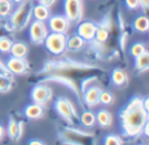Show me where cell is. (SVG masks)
I'll return each mask as SVG.
<instances>
[{
	"instance_id": "obj_1",
	"label": "cell",
	"mask_w": 149,
	"mask_h": 145,
	"mask_svg": "<svg viewBox=\"0 0 149 145\" xmlns=\"http://www.w3.org/2000/svg\"><path fill=\"white\" fill-rule=\"evenodd\" d=\"M149 115L143 107V98L139 96L131 98L119 114L122 132L126 137L137 138L148 120Z\"/></svg>"
},
{
	"instance_id": "obj_2",
	"label": "cell",
	"mask_w": 149,
	"mask_h": 145,
	"mask_svg": "<svg viewBox=\"0 0 149 145\" xmlns=\"http://www.w3.org/2000/svg\"><path fill=\"white\" fill-rule=\"evenodd\" d=\"M33 2L31 0H24L22 3L18 4V6L13 9L12 13L8 17V22L12 26L15 31H20L26 28L33 20Z\"/></svg>"
},
{
	"instance_id": "obj_3",
	"label": "cell",
	"mask_w": 149,
	"mask_h": 145,
	"mask_svg": "<svg viewBox=\"0 0 149 145\" xmlns=\"http://www.w3.org/2000/svg\"><path fill=\"white\" fill-rule=\"evenodd\" d=\"M54 108L57 114L68 124L69 126H74L76 124V121L78 120V115H77L76 109L74 105L69 100L68 98L60 96L55 100Z\"/></svg>"
},
{
	"instance_id": "obj_4",
	"label": "cell",
	"mask_w": 149,
	"mask_h": 145,
	"mask_svg": "<svg viewBox=\"0 0 149 145\" xmlns=\"http://www.w3.org/2000/svg\"><path fill=\"white\" fill-rule=\"evenodd\" d=\"M46 50L54 56H62L67 50V36L66 33H49L45 42H44Z\"/></svg>"
},
{
	"instance_id": "obj_5",
	"label": "cell",
	"mask_w": 149,
	"mask_h": 145,
	"mask_svg": "<svg viewBox=\"0 0 149 145\" xmlns=\"http://www.w3.org/2000/svg\"><path fill=\"white\" fill-rule=\"evenodd\" d=\"M49 35V28L46 22L33 20L31 22L30 29H29V37L33 44L35 45H42L45 42L47 36Z\"/></svg>"
},
{
	"instance_id": "obj_6",
	"label": "cell",
	"mask_w": 149,
	"mask_h": 145,
	"mask_svg": "<svg viewBox=\"0 0 149 145\" xmlns=\"http://www.w3.org/2000/svg\"><path fill=\"white\" fill-rule=\"evenodd\" d=\"M64 12L70 22H80L83 16L82 0H65Z\"/></svg>"
},
{
	"instance_id": "obj_7",
	"label": "cell",
	"mask_w": 149,
	"mask_h": 145,
	"mask_svg": "<svg viewBox=\"0 0 149 145\" xmlns=\"http://www.w3.org/2000/svg\"><path fill=\"white\" fill-rule=\"evenodd\" d=\"M52 96H53L52 88L43 82L35 85L31 90V98L33 102L42 106L48 104L52 100Z\"/></svg>"
},
{
	"instance_id": "obj_8",
	"label": "cell",
	"mask_w": 149,
	"mask_h": 145,
	"mask_svg": "<svg viewBox=\"0 0 149 145\" xmlns=\"http://www.w3.org/2000/svg\"><path fill=\"white\" fill-rule=\"evenodd\" d=\"M90 134L88 132H83L78 129L72 127L63 128L62 131L59 132V137L61 140L66 144H81L83 138L89 137Z\"/></svg>"
},
{
	"instance_id": "obj_9",
	"label": "cell",
	"mask_w": 149,
	"mask_h": 145,
	"mask_svg": "<svg viewBox=\"0 0 149 145\" xmlns=\"http://www.w3.org/2000/svg\"><path fill=\"white\" fill-rule=\"evenodd\" d=\"M5 66L10 74L16 75V76L26 74L30 70V63L26 58H17L11 56L7 59Z\"/></svg>"
},
{
	"instance_id": "obj_10",
	"label": "cell",
	"mask_w": 149,
	"mask_h": 145,
	"mask_svg": "<svg viewBox=\"0 0 149 145\" xmlns=\"http://www.w3.org/2000/svg\"><path fill=\"white\" fill-rule=\"evenodd\" d=\"M70 24L71 22L66 16L60 14L52 15L48 20V28L53 33H66L70 28Z\"/></svg>"
},
{
	"instance_id": "obj_11",
	"label": "cell",
	"mask_w": 149,
	"mask_h": 145,
	"mask_svg": "<svg viewBox=\"0 0 149 145\" xmlns=\"http://www.w3.org/2000/svg\"><path fill=\"white\" fill-rule=\"evenodd\" d=\"M24 132V122L20 120H16L14 117H11L8 121L7 125V133L8 137L14 142H17L22 139Z\"/></svg>"
},
{
	"instance_id": "obj_12",
	"label": "cell",
	"mask_w": 149,
	"mask_h": 145,
	"mask_svg": "<svg viewBox=\"0 0 149 145\" xmlns=\"http://www.w3.org/2000/svg\"><path fill=\"white\" fill-rule=\"evenodd\" d=\"M97 24L90 20L81 22L77 26V35L80 36L85 42H92L95 37Z\"/></svg>"
},
{
	"instance_id": "obj_13",
	"label": "cell",
	"mask_w": 149,
	"mask_h": 145,
	"mask_svg": "<svg viewBox=\"0 0 149 145\" xmlns=\"http://www.w3.org/2000/svg\"><path fill=\"white\" fill-rule=\"evenodd\" d=\"M102 88L96 86V85H91L88 88L82 92L83 94V102L88 108L95 107L100 104V96L102 92Z\"/></svg>"
},
{
	"instance_id": "obj_14",
	"label": "cell",
	"mask_w": 149,
	"mask_h": 145,
	"mask_svg": "<svg viewBox=\"0 0 149 145\" xmlns=\"http://www.w3.org/2000/svg\"><path fill=\"white\" fill-rule=\"evenodd\" d=\"M111 20L109 15H107L104 20H102L100 24H97V29H96L95 37H94V41L98 42L100 44H104L109 39V35H110V28H111Z\"/></svg>"
},
{
	"instance_id": "obj_15",
	"label": "cell",
	"mask_w": 149,
	"mask_h": 145,
	"mask_svg": "<svg viewBox=\"0 0 149 145\" xmlns=\"http://www.w3.org/2000/svg\"><path fill=\"white\" fill-rule=\"evenodd\" d=\"M24 114L26 118H28L29 120H38L44 116L45 109H44V106H42V105H39L37 102H33V104L28 105L24 108Z\"/></svg>"
},
{
	"instance_id": "obj_16",
	"label": "cell",
	"mask_w": 149,
	"mask_h": 145,
	"mask_svg": "<svg viewBox=\"0 0 149 145\" xmlns=\"http://www.w3.org/2000/svg\"><path fill=\"white\" fill-rule=\"evenodd\" d=\"M51 16V11H50V7L43 4L39 3L37 5L33 6V17L36 20H40V22H48V20Z\"/></svg>"
},
{
	"instance_id": "obj_17",
	"label": "cell",
	"mask_w": 149,
	"mask_h": 145,
	"mask_svg": "<svg viewBox=\"0 0 149 145\" xmlns=\"http://www.w3.org/2000/svg\"><path fill=\"white\" fill-rule=\"evenodd\" d=\"M14 84H15V80L12 74H10L9 72L0 74V92L1 93L9 92L13 88Z\"/></svg>"
},
{
	"instance_id": "obj_18",
	"label": "cell",
	"mask_w": 149,
	"mask_h": 145,
	"mask_svg": "<svg viewBox=\"0 0 149 145\" xmlns=\"http://www.w3.org/2000/svg\"><path fill=\"white\" fill-rule=\"evenodd\" d=\"M10 55L17 58H26L29 54V46L24 42H13Z\"/></svg>"
},
{
	"instance_id": "obj_19",
	"label": "cell",
	"mask_w": 149,
	"mask_h": 145,
	"mask_svg": "<svg viewBox=\"0 0 149 145\" xmlns=\"http://www.w3.org/2000/svg\"><path fill=\"white\" fill-rule=\"evenodd\" d=\"M86 42L76 33V35H73L71 37L67 38V50L69 51H80L83 47L85 46Z\"/></svg>"
},
{
	"instance_id": "obj_20",
	"label": "cell",
	"mask_w": 149,
	"mask_h": 145,
	"mask_svg": "<svg viewBox=\"0 0 149 145\" xmlns=\"http://www.w3.org/2000/svg\"><path fill=\"white\" fill-rule=\"evenodd\" d=\"M135 69L139 72L149 70V51L146 50L142 55L135 58Z\"/></svg>"
},
{
	"instance_id": "obj_21",
	"label": "cell",
	"mask_w": 149,
	"mask_h": 145,
	"mask_svg": "<svg viewBox=\"0 0 149 145\" xmlns=\"http://www.w3.org/2000/svg\"><path fill=\"white\" fill-rule=\"evenodd\" d=\"M96 123L100 126L102 128H108L111 126L113 122L112 114L107 110H100L95 115Z\"/></svg>"
},
{
	"instance_id": "obj_22",
	"label": "cell",
	"mask_w": 149,
	"mask_h": 145,
	"mask_svg": "<svg viewBox=\"0 0 149 145\" xmlns=\"http://www.w3.org/2000/svg\"><path fill=\"white\" fill-rule=\"evenodd\" d=\"M112 82L117 86H123L127 83L128 75L124 70L120 68H116L112 72Z\"/></svg>"
},
{
	"instance_id": "obj_23",
	"label": "cell",
	"mask_w": 149,
	"mask_h": 145,
	"mask_svg": "<svg viewBox=\"0 0 149 145\" xmlns=\"http://www.w3.org/2000/svg\"><path fill=\"white\" fill-rule=\"evenodd\" d=\"M133 28L138 33H146L149 31V17L146 15H140L134 20Z\"/></svg>"
},
{
	"instance_id": "obj_24",
	"label": "cell",
	"mask_w": 149,
	"mask_h": 145,
	"mask_svg": "<svg viewBox=\"0 0 149 145\" xmlns=\"http://www.w3.org/2000/svg\"><path fill=\"white\" fill-rule=\"evenodd\" d=\"M78 119L80 121V123L82 124V126L87 128L92 127L96 123L95 115L91 111H84V112H82V114L80 115V117Z\"/></svg>"
},
{
	"instance_id": "obj_25",
	"label": "cell",
	"mask_w": 149,
	"mask_h": 145,
	"mask_svg": "<svg viewBox=\"0 0 149 145\" xmlns=\"http://www.w3.org/2000/svg\"><path fill=\"white\" fill-rule=\"evenodd\" d=\"M13 11L11 0H0V18H8Z\"/></svg>"
},
{
	"instance_id": "obj_26",
	"label": "cell",
	"mask_w": 149,
	"mask_h": 145,
	"mask_svg": "<svg viewBox=\"0 0 149 145\" xmlns=\"http://www.w3.org/2000/svg\"><path fill=\"white\" fill-rule=\"evenodd\" d=\"M14 33L15 31L7 18H0V39L4 37H10Z\"/></svg>"
},
{
	"instance_id": "obj_27",
	"label": "cell",
	"mask_w": 149,
	"mask_h": 145,
	"mask_svg": "<svg viewBox=\"0 0 149 145\" xmlns=\"http://www.w3.org/2000/svg\"><path fill=\"white\" fill-rule=\"evenodd\" d=\"M13 41L10 37H4L0 39V52L1 53H9L11 50Z\"/></svg>"
},
{
	"instance_id": "obj_28",
	"label": "cell",
	"mask_w": 149,
	"mask_h": 145,
	"mask_svg": "<svg viewBox=\"0 0 149 145\" xmlns=\"http://www.w3.org/2000/svg\"><path fill=\"white\" fill-rule=\"evenodd\" d=\"M145 51H146V47L142 43L134 44V45L131 47V50H130V52H131V55L133 56L134 58H137L138 56L142 55V54H143Z\"/></svg>"
},
{
	"instance_id": "obj_29",
	"label": "cell",
	"mask_w": 149,
	"mask_h": 145,
	"mask_svg": "<svg viewBox=\"0 0 149 145\" xmlns=\"http://www.w3.org/2000/svg\"><path fill=\"white\" fill-rule=\"evenodd\" d=\"M104 143L106 145H122L124 143V141L120 136L111 134V135H108L104 138Z\"/></svg>"
},
{
	"instance_id": "obj_30",
	"label": "cell",
	"mask_w": 149,
	"mask_h": 145,
	"mask_svg": "<svg viewBox=\"0 0 149 145\" xmlns=\"http://www.w3.org/2000/svg\"><path fill=\"white\" fill-rule=\"evenodd\" d=\"M114 102V96H113L111 92L109 91H102L100 96V102L102 105H106V106H109V105L113 104Z\"/></svg>"
},
{
	"instance_id": "obj_31",
	"label": "cell",
	"mask_w": 149,
	"mask_h": 145,
	"mask_svg": "<svg viewBox=\"0 0 149 145\" xmlns=\"http://www.w3.org/2000/svg\"><path fill=\"white\" fill-rule=\"evenodd\" d=\"M96 77L95 76H92V77H88V78L84 79V80L81 82V85H80V91L81 93H82L83 91H84L86 88H88L89 86H91V85H93L92 83L94 82V81H96Z\"/></svg>"
},
{
	"instance_id": "obj_32",
	"label": "cell",
	"mask_w": 149,
	"mask_h": 145,
	"mask_svg": "<svg viewBox=\"0 0 149 145\" xmlns=\"http://www.w3.org/2000/svg\"><path fill=\"white\" fill-rule=\"evenodd\" d=\"M128 37H129V33L127 31H124L122 33V35L119 38V44H120V48H121L122 51H125L126 46L128 43Z\"/></svg>"
},
{
	"instance_id": "obj_33",
	"label": "cell",
	"mask_w": 149,
	"mask_h": 145,
	"mask_svg": "<svg viewBox=\"0 0 149 145\" xmlns=\"http://www.w3.org/2000/svg\"><path fill=\"white\" fill-rule=\"evenodd\" d=\"M125 3L129 9H137L140 7V0H125Z\"/></svg>"
},
{
	"instance_id": "obj_34",
	"label": "cell",
	"mask_w": 149,
	"mask_h": 145,
	"mask_svg": "<svg viewBox=\"0 0 149 145\" xmlns=\"http://www.w3.org/2000/svg\"><path fill=\"white\" fill-rule=\"evenodd\" d=\"M142 134H143L147 139H149V118L147 121H146L145 125H144L143 130H142Z\"/></svg>"
},
{
	"instance_id": "obj_35",
	"label": "cell",
	"mask_w": 149,
	"mask_h": 145,
	"mask_svg": "<svg viewBox=\"0 0 149 145\" xmlns=\"http://www.w3.org/2000/svg\"><path fill=\"white\" fill-rule=\"evenodd\" d=\"M140 6L144 11H149V0H140Z\"/></svg>"
},
{
	"instance_id": "obj_36",
	"label": "cell",
	"mask_w": 149,
	"mask_h": 145,
	"mask_svg": "<svg viewBox=\"0 0 149 145\" xmlns=\"http://www.w3.org/2000/svg\"><path fill=\"white\" fill-rule=\"evenodd\" d=\"M56 1H57V0H41L39 3L48 6V7H51L52 5H54V4L56 3Z\"/></svg>"
},
{
	"instance_id": "obj_37",
	"label": "cell",
	"mask_w": 149,
	"mask_h": 145,
	"mask_svg": "<svg viewBox=\"0 0 149 145\" xmlns=\"http://www.w3.org/2000/svg\"><path fill=\"white\" fill-rule=\"evenodd\" d=\"M118 22H119L120 28H121L122 31H124V29H125V20H124L122 13H119V14H118Z\"/></svg>"
},
{
	"instance_id": "obj_38",
	"label": "cell",
	"mask_w": 149,
	"mask_h": 145,
	"mask_svg": "<svg viewBox=\"0 0 149 145\" xmlns=\"http://www.w3.org/2000/svg\"><path fill=\"white\" fill-rule=\"evenodd\" d=\"M143 107L146 112H147V114L149 115V96L143 98Z\"/></svg>"
},
{
	"instance_id": "obj_39",
	"label": "cell",
	"mask_w": 149,
	"mask_h": 145,
	"mask_svg": "<svg viewBox=\"0 0 149 145\" xmlns=\"http://www.w3.org/2000/svg\"><path fill=\"white\" fill-rule=\"evenodd\" d=\"M29 144L30 145H43L45 144L42 140H39V139H33V140H30V142H29Z\"/></svg>"
},
{
	"instance_id": "obj_40",
	"label": "cell",
	"mask_w": 149,
	"mask_h": 145,
	"mask_svg": "<svg viewBox=\"0 0 149 145\" xmlns=\"http://www.w3.org/2000/svg\"><path fill=\"white\" fill-rule=\"evenodd\" d=\"M5 133H6L5 128H4L2 125H0V141H1V140L4 138V136H5Z\"/></svg>"
},
{
	"instance_id": "obj_41",
	"label": "cell",
	"mask_w": 149,
	"mask_h": 145,
	"mask_svg": "<svg viewBox=\"0 0 149 145\" xmlns=\"http://www.w3.org/2000/svg\"><path fill=\"white\" fill-rule=\"evenodd\" d=\"M5 72H8V70L6 69L5 64H3V63L0 61V74H1V73H5Z\"/></svg>"
},
{
	"instance_id": "obj_42",
	"label": "cell",
	"mask_w": 149,
	"mask_h": 145,
	"mask_svg": "<svg viewBox=\"0 0 149 145\" xmlns=\"http://www.w3.org/2000/svg\"><path fill=\"white\" fill-rule=\"evenodd\" d=\"M12 2H13V3H15V4H20V3H22V2L24 1V0H11Z\"/></svg>"
},
{
	"instance_id": "obj_43",
	"label": "cell",
	"mask_w": 149,
	"mask_h": 145,
	"mask_svg": "<svg viewBox=\"0 0 149 145\" xmlns=\"http://www.w3.org/2000/svg\"><path fill=\"white\" fill-rule=\"evenodd\" d=\"M38 1H39V2H40V1H41V0H38Z\"/></svg>"
}]
</instances>
